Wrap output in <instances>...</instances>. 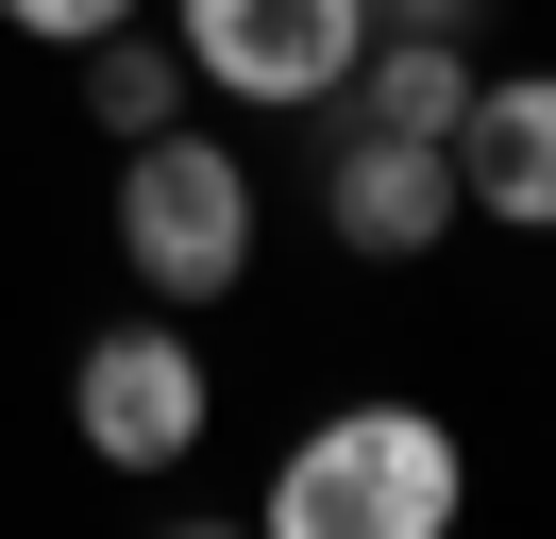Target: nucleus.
<instances>
[{
  "label": "nucleus",
  "mask_w": 556,
  "mask_h": 539,
  "mask_svg": "<svg viewBox=\"0 0 556 539\" xmlns=\"http://www.w3.org/2000/svg\"><path fill=\"white\" fill-rule=\"evenodd\" d=\"M68 422H85V455H102V472H186V438L219 422L203 354H186V303H169V321H118V337H85V371H68Z\"/></svg>",
  "instance_id": "3"
},
{
  "label": "nucleus",
  "mask_w": 556,
  "mask_h": 539,
  "mask_svg": "<svg viewBox=\"0 0 556 539\" xmlns=\"http://www.w3.org/2000/svg\"><path fill=\"white\" fill-rule=\"evenodd\" d=\"M455 186H472V220L556 236V67H506V85L472 67V101H455Z\"/></svg>",
  "instance_id": "6"
},
{
  "label": "nucleus",
  "mask_w": 556,
  "mask_h": 539,
  "mask_svg": "<svg viewBox=\"0 0 556 539\" xmlns=\"http://www.w3.org/2000/svg\"><path fill=\"white\" fill-rule=\"evenodd\" d=\"M0 17L35 34V51H85V34H118V17H136V0H0Z\"/></svg>",
  "instance_id": "9"
},
{
  "label": "nucleus",
  "mask_w": 556,
  "mask_h": 539,
  "mask_svg": "<svg viewBox=\"0 0 556 539\" xmlns=\"http://www.w3.org/2000/svg\"><path fill=\"white\" fill-rule=\"evenodd\" d=\"M169 34L237 101H338L354 51H371V0H169Z\"/></svg>",
  "instance_id": "4"
},
{
  "label": "nucleus",
  "mask_w": 556,
  "mask_h": 539,
  "mask_svg": "<svg viewBox=\"0 0 556 539\" xmlns=\"http://www.w3.org/2000/svg\"><path fill=\"white\" fill-rule=\"evenodd\" d=\"M85 118H102V135H169L186 118V85H203V67H186V34H136V17H118V34H85Z\"/></svg>",
  "instance_id": "8"
},
{
  "label": "nucleus",
  "mask_w": 556,
  "mask_h": 539,
  "mask_svg": "<svg viewBox=\"0 0 556 539\" xmlns=\"http://www.w3.org/2000/svg\"><path fill=\"white\" fill-rule=\"evenodd\" d=\"M489 0H371V34H472Z\"/></svg>",
  "instance_id": "10"
},
{
  "label": "nucleus",
  "mask_w": 556,
  "mask_h": 539,
  "mask_svg": "<svg viewBox=\"0 0 556 539\" xmlns=\"http://www.w3.org/2000/svg\"><path fill=\"white\" fill-rule=\"evenodd\" d=\"M320 220H338V253H439L472 220V186H455L439 135H338L320 152Z\"/></svg>",
  "instance_id": "5"
},
{
  "label": "nucleus",
  "mask_w": 556,
  "mask_h": 539,
  "mask_svg": "<svg viewBox=\"0 0 556 539\" xmlns=\"http://www.w3.org/2000/svg\"><path fill=\"white\" fill-rule=\"evenodd\" d=\"M338 101H354V135H439V152H455V101H472V34H371Z\"/></svg>",
  "instance_id": "7"
},
{
  "label": "nucleus",
  "mask_w": 556,
  "mask_h": 539,
  "mask_svg": "<svg viewBox=\"0 0 556 539\" xmlns=\"http://www.w3.org/2000/svg\"><path fill=\"white\" fill-rule=\"evenodd\" d=\"M118 270L152 303H237L253 287V168L219 135H118Z\"/></svg>",
  "instance_id": "2"
},
{
  "label": "nucleus",
  "mask_w": 556,
  "mask_h": 539,
  "mask_svg": "<svg viewBox=\"0 0 556 539\" xmlns=\"http://www.w3.org/2000/svg\"><path fill=\"white\" fill-rule=\"evenodd\" d=\"M455 505H472V455H455L439 404H338V422H304V455L270 472L287 539H455Z\"/></svg>",
  "instance_id": "1"
}]
</instances>
